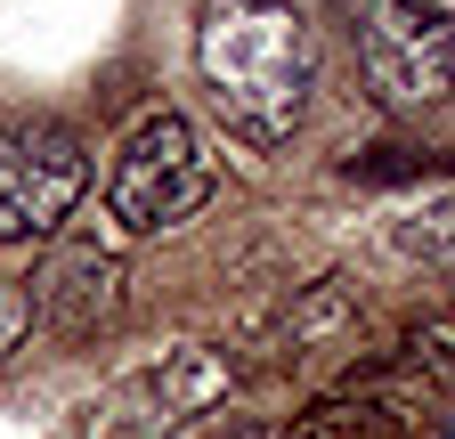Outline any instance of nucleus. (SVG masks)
I'll return each mask as SVG.
<instances>
[{
    "instance_id": "39448f33",
    "label": "nucleus",
    "mask_w": 455,
    "mask_h": 439,
    "mask_svg": "<svg viewBox=\"0 0 455 439\" xmlns=\"http://www.w3.org/2000/svg\"><path fill=\"white\" fill-rule=\"evenodd\" d=\"M33 309H41L66 342L106 334V325L123 317V252L98 244V236L57 244V252L41 260V277H33Z\"/></svg>"
},
{
    "instance_id": "f03ea898",
    "label": "nucleus",
    "mask_w": 455,
    "mask_h": 439,
    "mask_svg": "<svg viewBox=\"0 0 455 439\" xmlns=\"http://www.w3.org/2000/svg\"><path fill=\"white\" fill-rule=\"evenodd\" d=\"M350 25L358 74L390 115H423L455 98V17L439 0H333Z\"/></svg>"
},
{
    "instance_id": "1a4fd4ad",
    "label": "nucleus",
    "mask_w": 455,
    "mask_h": 439,
    "mask_svg": "<svg viewBox=\"0 0 455 439\" xmlns=\"http://www.w3.org/2000/svg\"><path fill=\"white\" fill-rule=\"evenodd\" d=\"M407 358H415L423 374H447V382H455V309L415 325V334H407Z\"/></svg>"
},
{
    "instance_id": "423d86ee",
    "label": "nucleus",
    "mask_w": 455,
    "mask_h": 439,
    "mask_svg": "<svg viewBox=\"0 0 455 439\" xmlns=\"http://www.w3.org/2000/svg\"><path fill=\"white\" fill-rule=\"evenodd\" d=\"M139 391L155 399L163 423H188V415H204V407H220L228 391H236V358L212 350V342H188V350H171L163 366H147Z\"/></svg>"
},
{
    "instance_id": "0eeeda50",
    "label": "nucleus",
    "mask_w": 455,
    "mask_h": 439,
    "mask_svg": "<svg viewBox=\"0 0 455 439\" xmlns=\"http://www.w3.org/2000/svg\"><path fill=\"white\" fill-rule=\"evenodd\" d=\"M407 399L390 391H366V382H350V391H333L317 407L293 415V439H407Z\"/></svg>"
},
{
    "instance_id": "7ed1b4c3",
    "label": "nucleus",
    "mask_w": 455,
    "mask_h": 439,
    "mask_svg": "<svg viewBox=\"0 0 455 439\" xmlns=\"http://www.w3.org/2000/svg\"><path fill=\"white\" fill-rule=\"evenodd\" d=\"M220 188V163L204 147V131L188 115H147L123 155H114V180H106V212H114V228L123 236H163V228H180V220H196Z\"/></svg>"
},
{
    "instance_id": "f257e3e1",
    "label": "nucleus",
    "mask_w": 455,
    "mask_h": 439,
    "mask_svg": "<svg viewBox=\"0 0 455 439\" xmlns=\"http://www.w3.org/2000/svg\"><path fill=\"white\" fill-rule=\"evenodd\" d=\"M196 82L244 147H284L317 90V33L293 0H204Z\"/></svg>"
},
{
    "instance_id": "20e7f679",
    "label": "nucleus",
    "mask_w": 455,
    "mask_h": 439,
    "mask_svg": "<svg viewBox=\"0 0 455 439\" xmlns=\"http://www.w3.org/2000/svg\"><path fill=\"white\" fill-rule=\"evenodd\" d=\"M90 196V147L66 123L0 131V244H41Z\"/></svg>"
},
{
    "instance_id": "6e6552de",
    "label": "nucleus",
    "mask_w": 455,
    "mask_h": 439,
    "mask_svg": "<svg viewBox=\"0 0 455 439\" xmlns=\"http://www.w3.org/2000/svg\"><path fill=\"white\" fill-rule=\"evenodd\" d=\"M350 317H358L350 277H317V285H301L293 301H284V317L268 325V350H276V358H309V350H325L333 334H350Z\"/></svg>"
},
{
    "instance_id": "9d476101",
    "label": "nucleus",
    "mask_w": 455,
    "mask_h": 439,
    "mask_svg": "<svg viewBox=\"0 0 455 439\" xmlns=\"http://www.w3.org/2000/svg\"><path fill=\"white\" fill-rule=\"evenodd\" d=\"M25 334H33V293L0 277V358H9V350H17Z\"/></svg>"
}]
</instances>
